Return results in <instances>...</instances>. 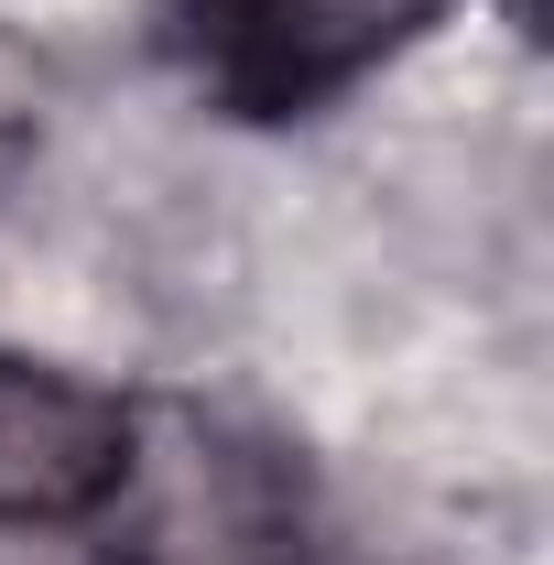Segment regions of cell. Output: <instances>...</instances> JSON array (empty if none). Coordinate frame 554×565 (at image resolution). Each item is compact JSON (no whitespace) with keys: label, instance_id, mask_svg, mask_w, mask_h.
Here are the masks:
<instances>
[{"label":"cell","instance_id":"1","mask_svg":"<svg viewBox=\"0 0 554 565\" xmlns=\"http://www.w3.org/2000/svg\"><path fill=\"white\" fill-rule=\"evenodd\" d=\"M152 22L228 120H305L435 33L446 0H152Z\"/></svg>","mask_w":554,"mask_h":565},{"label":"cell","instance_id":"2","mask_svg":"<svg viewBox=\"0 0 554 565\" xmlns=\"http://www.w3.org/2000/svg\"><path fill=\"white\" fill-rule=\"evenodd\" d=\"M141 468L131 392L87 381L66 359L0 349V533H76Z\"/></svg>","mask_w":554,"mask_h":565},{"label":"cell","instance_id":"3","mask_svg":"<svg viewBox=\"0 0 554 565\" xmlns=\"http://www.w3.org/2000/svg\"><path fill=\"white\" fill-rule=\"evenodd\" d=\"M500 11H511V22H522V33H533V11H544V0H500Z\"/></svg>","mask_w":554,"mask_h":565},{"label":"cell","instance_id":"4","mask_svg":"<svg viewBox=\"0 0 554 565\" xmlns=\"http://www.w3.org/2000/svg\"><path fill=\"white\" fill-rule=\"evenodd\" d=\"M0 152H11V109H0Z\"/></svg>","mask_w":554,"mask_h":565}]
</instances>
